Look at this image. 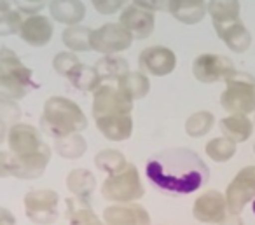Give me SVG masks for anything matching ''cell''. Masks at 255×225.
<instances>
[{
    "label": "cell",
    "instance_id": "1",
    "mask_svg": "<svg viewBox=\"0 0 255 225\" xmlns=\"http://www.w3.org/2000/svg\"><path fill=\"white\" fill-rule=\"evenodd\" d=\"M145 175L161 192L185 196L208 183L210 168L194 150L173 147L150 155L145 164Z\"/></svg>",
    "mask_w": 255,
    "mask_h": 225
},
{
    "label": "cell",
    "instance_id": "2",
    "mask_svg": "<svg viewBox=\"0 0 255 225\" xmlns=\"http://www.w3.org/2000/svg\"><path fill=\"white\" fill-rule=\"evenodd\" d=\"M40 127L51 138L68 136L74 133H82L88 127V117L75 102L65 96H51L44 103Z\"/></svg>",
    "mask_w": 255,
    "mask_h": 225
},
{
    "label": "cell",
    "instance_id": "3",
    "mask_svg": "<svg viewBox=\"0 0 255 225\" xmlns=\"http://www.w3.org/2000/svg\"><path fill=\"white\" fill-rule=\"evenodd\" d=\"M35 88L33 75L19 56L9 47H0V96L9 100H21Z\"/></svg>",
    "mask_w": 255,
    "mask_h": 225
},
{
    "label": "cell",
    "instance_id": "4",
    "mask_svg": "<svg viewBox=\"0 0 255 225\" xmlns=\"http://www.w3.org/2000/svg\"><path fill=\"white\" fill-rule=\"evenodd\" d=\"M220 95V105L226 112L248 115L255 112V77L247 72H234Z\"/></svg>",
    "mask_w": 255,
    "mask_h": 225
},
{
    "label": "cell",
    "instance_id": "5",
    "mask_svg": "<svg viewBox=\"0 0 255 225\" xmlns=\"http://www.w3.org/2000/svg\"><path fill=\"white\" fill-rule=\"evenodd\" d=\"M143 194H145V189H143L140 173L131 162H128L123 171L109 175L103 180L102 197L116 204L136 203L138 199H142Z\"/></svg>",
    "mask_w": 255,
    "mask_h": 225
},
{
    "label": "cell",
    "instance_id": "6",
    "mask_svg": "<svg viewBox=\"0 0 255 225\" xmlns=\"http://www.w3.org/2000/svg\"><path fill=\"white\" fill-rule=\"evenodd\" d=\"M25 215L35 225H53L60 218V194L51 189L30 190L23 197Z\"/></svg>",
    "mask_w": 255,
    "mask_h": 225
},
{
    "label": "cell",
    "instance_id": "7",
    "mask_svg": "<svg viewBox=\"0 0 255 225\" xmlns=\"http://www.w3.org/2000/svg\"><path fill=\"white\" fill-rule=\"evenodd\" d=\"M133 102L123 95L117 84L102 82L93 91V107L91 113L95 119L105 115H131Z\"/></svg>",
    "mask_w": 255,
    "mask_h": 225
},
{
    "label": "cell",
    "instance_id": "8",
    "mask_svg": "<svg viewBox=\"0 0 255 225\" xmlns=\"http://www.w3.org/2000/svg\"><path fill=\"white\" fill-rule=\"evenodd\" d=\"M224 197L227 203V213L238 217L245 206L255 199V166L240 169L233 182L227 185Z\"/></svg>",
    "mask_w": 255,
    "mask_h": 225
},
{
    "label": "cell",
    "instance_id": "9",
    "mask_svg": "<svg viewBox=\"0 0 255 225\" xmlns=\"http://www.w3.org/2000/svg\"><path fill=\"white\" fill-rule=\"evenodd\" d=\"M133 37L119 23H105L91 33V51L103 54H119L129 49Z\"/></svg>",
    "mask_w": 255,
    "mask_h": 225
},
{
    "label": "cell",
    "instance_id": "10",
    "mask_svg": "<svg viewBox=\"0 0 255 225\" xmlns=\"http://www.w3.org/2000/svg\"><path fill=\"white\" fill-rule=\"evenodd\" d=\"M234 72H236L234 63L227 56H224V54L205 53L199 54L192 61V74H194L196 81L203 82V84L227 81Z\"/></svg>",
    "mask_w": 255,
    "mask_h": 225
},
{
    "label": "cell",
    "instance_id": "11",
    "mask_svg": "<svg viewBox=\"0 0 255 225\" xmlns=\"http://www.w3.org/2000/svg\"><path fill=\"white\" fill-rule=\"evenodd\" d=\"M53 157V150L44 143L37 152L28 155H11V176L18 180H37L46 173Z\"/></svg>",
    "mask_w": 255,
    "mask_h": 225
},
{
    "label": "cell",
    "instance_id": "12",
    "mask_svg": "<svg viewBox=\"0 0 255 225\" xmlns=\"http://www.w3.org/2000/svg\"><path fill=\"white\" fill-rule=\"evenodd\" d=\"M140 72L154 77H166L177 68V54L166 46L145 47L138 54Z\"/></svg>",
    "mask_w": 255,
    "mask_h": 225
},
{
    "label": "cell",
    "instance_id": "13",
    "mask_svg": "<svg viewBox=\"0 0 255 225\" xmlns=\"http://www.w3.org/2000/svg\"><path fill=\"white\" fill-rule=\"evenodd\" d=\"M192 215L201 224H208V225L224 224V220L229 217L224 194L219 192V190H206V192H203L194 201Z\"/></svg>",
    "mask_w": 255,
    "mask_h": 225
},
{
    "label": "cell",
    "instance_id": "14",
    "mask_svg": "<svg viewBox=\"0 0 255 225\" xmlns=\"http://www.w3.org/2000/svg\"><path fill=\"white\" fill-rule=\"evenodd\" d=\"M5 143H7L11 155H28L39 150L44 145V140L35 126L26 122H16L7 129Z\"/></svg>",
    "mask_w": 255,
    "mask_h": 225
},
{
    "label": "cell",
    "instance_id": "15",
    "mask_svg": "<svg viewBox=\"0 0 255 225\" xmlns=\"http://www.w3.org/2000/svg\"><path fill=\"white\" fill-rule=\"evenodd\" d=\"M119 25L126 30L133 39H149L156 26V16L152 11L140 7L136 4H129L123 9L119 16Z\"/></svg>",
    "mask_w": 255,
    "mask_h": 225
},
{
    "label": "cell",
    "instance_id": "16",
    "mask_svg": "<svg viewBox=\"0 0 255 225\" xmlns=\"http://www.w3.org/2000/svg\"><path fill=\"white\" fill-rule=\"evenodd\" d=\"M103 222L107 225H150V215L142 204H112L103 210Z\"/></svg>",
    "mask_w": 255,
    "mask_h": 225
},
{
    "label": "cell",
    "instance_id": "17",
    "mask_svg": "<svg viewBox=\"0 0 255 225\" xmlns=\"http://www.w3.org/2000/svg\"><path fill=\"white\" fill-rule=\"evenodd\" d=\"M54 33V26L47 16L33 14L23 19L19 37L25 44L32 47H44L51 42Z\"/></svg>",
    "mask_w": 255,
    "mask_h": 225
},
{
    "label": "cell",
    "instance_id": "18",
    "mask_svg": "<svg viewBox=\"0 0 255 225\" xmlns=\"http://www.w3.org/2000/svg\"><path fill=\"white\" fill-rule=\"evenodd\" d=\"M96 129L110 141H124L133 134L131 115H105L95 119Z\"/></svg>",
    "mask_w": 255,
    "mask_h": 225
},
{
    "label": "cell",
    "instance_id": "19",
    "mask_svg": "<svg viewBox=\"0 0 255 225\" xmlns=\"http://www.w3.org/2000/svg\"><path fill=\"white\" fill-rule=\"evenodd\" d=\"M215 33L233 53H238V54L245 53L252 44V35L247 30V26L241 23V19L231 21L222 26H217Z\"/></svg>",
    "mask_w": 255,
    "mask_h": 225
},
{
    "label": "cell",
    "instance_id": "20",
    "mask_svg": "<svg viewBox=\"0 0 255 225\" xmlns=\"http://www.w3.org/2000/svg\"><path fill=\"white\" fill-rule=\"evenodd\" d=\"M177 21L184 25H198L206 16L205 0H170L168 11Z\"/></svg>",
    "mask_w": 255,
    "mask_h": 225
},
{
    "label": "cell",
    "instance_id": "21",
    "mask_svg": "<svg viewBox=\"0 0 255 225\" xmlns=\"http://www.w3.org/2000/svg\"><path fill=\"white\" fill-rule=\"evenodd\" d=\"M49 14L61 25L74 26L84 19L86 5L82 0H51Z\"/></svg>",
    "mask_w": 255,
    "mask_h": 225
},
{
    "label": "cell",
    "instance_id": "22",
    "mask_svg": "<svg viewBox=\"0 0 255 225\" xmlns=\"http://www.w3.org/2000/svg\"><path fill=\"white\" fill-rule=\"evenodd\" d=\"M67 189L75 199L89 201L96 190V176L86 168H75L67 175Z\"/></svg>",
    "mask_w": 255,
    "mask_h": 225
},
{
    "label": "cell",
    "instance_id": "23",
    "mask_svg": "<svg viewBox=\"0 0 255 225\" xmlns=\"http://www.w3.org/2000/svg\"><path fill=\"white\" fill-rule=\"evenodd\" d=\"M206 12L212 18L213 28L227 25L231 21H238L241 14L240 0H208Z\"/></svg>",
    "mask_w": 255,
    "mask_h": 225
},
{
    "label": "cell",
    "instance_id": "24",
    "mask_svg": "<svg viewBox=\"0 0 255 225\" xmlns=\"http://www.w3.org/2000/svg\"><path fill=\"white\" fill-rule=\"evenodd\" d=\"M220 131L226 138H229L234 143H243L254 133V122L248 119V115H236V113H231V115L224 117L220 120Z\"/></svg>",
    "mask_w": 255,
    "mask_h": 225
},
{
    "label": "cell",
    "instance_id": "25",
    "mask_svg": "<svg viewBox=\"0 0 255 225\" xmlns=\"http://www.w3.org/2000/svg\"><path fill=\"white\" fill-rule=\"evenodd\" d=\"M117 88L123 91L124 96L135 102V100H142L149 95L150 91V81H149V75L142 74V72H133L129 70L126 75L117 81Z\"/></svg>",
    "mask_w": 255,
    "mask_h": 225
},
{
    "label": "cell",
    "instance_id": "26",
    "mask_svg": "<svg viewBox=\"0 0 255 225\" xmlns=\"http://www.w3.org/2000/svg\"><path fill=\"white\" fill-rule=\"evenodd\" d=\"M95 68L102 77V82H117L129 72V63L117 54H107L96 61Z\"/></svg>",
    "mask_w": 255,
    "mask_h": 225
},
{
    "label": "cell",
    "instance_id": "27",
    "mask_svg": "<svg viewBox=\"0 0 255 225\" xmlns=\"http://www.w3.org/2000/svg\"><path fill=\"white\" fill-rule=\"evenodd\" d=\"M67 79L70 81V84L75 89L84 93H93L100 84H102V77L96 72L95 67H89V65L79 63L70 74L67 75Z\"/></svg>",
    "mask_w": 255,
    "mask_h": 225
},
{
    "label": "cell",
    "instance_id": "28",
    "mask_svg": "<svg viewBox=\"0 0 255 225\" xmlns=\"http://www.w3.org/2000/svg\"><path fill=\"white\" fill-rule=\"evenodd\" d=\"M54 152L60 157L75 161V159H81L88 152V141L81 133L68 134V136L54 140Z\"/></svg>",
    "mask_w": 255,
    "mask_h": 225
},
{
    "label": "cell",
    "instance_id": "29",
    "mask_svg": "<svg viewBox=\"0 0 255 225\" xmlns=\"http://www.w3.org/2000/svg\"><path fill=\"white\" fill-rule=\"evenodd\" d=\"M91 33L93 30L88 26H67L61 33V40L72 53H88L91 51Z\"/></svg>",
    "mask_w": 255,
    "mask_h": 225
},
{
    "label": "cell",
    "instance_id": "30",
    "mask_svg": "<svg viewBox=\"0 0 255 225\" xmlns=\"http://www.w3.org/2000/svg\"><path fill=\"white\" fill-rule=\"evenodd\" d=\"M67 218L70 225H103L100 217L88 206V201L67 199Z\"/></svg>",
    "mask_w": 255,
    "mask_h": 225
},
{
    "label": "cell",
    "instance_id": "31",
    "mask_svg": "<svg viewBox=\"0 0 255 225\" xmlns=\"http://www.w3.org/2000/svg\"><path fill=\"white\" fill-rule=\"evenodd\" d=\"M95 166L102 173L107 175H116V173L123 171L128 166V161L124 154L116 148H103L95 155Z\"/></svg>",
    "mask_w": 255,
    "mask_h": 225
},
{
    "label": "cell",
    "instance_id": "32",
    "mask_svg": "<svg viewBox=\"0 0 255 225\" xmlns=\"http://www.w3.org/2000/svg\"><path fill=\"white\" fill-rule=\"evenodd\" d=\"M213 124H215V115L208 110H199L185 120V133L191 138H201L212 131Z\"/></svg>",
    "mask_w": 255,
    "mask_h": 225
},
{
    "label": "cell",
    "instance_id": "33",
    "mask_svg": "<svg viewBox=\"0 0 255 225\" xmlns=\"http://www.w3.org/2000/svg\"><path fill=\"white\" fill-rule=\"evenodd\" d=\"M205 152L212 161L227 162L236 154V143L231 141L229 138H226V136H219V138H213V140H210L208 143H206Z\"/></svg>",
    "mask_w": 255,
    "mask_h": 225
},
{
    "label": "cell",
    "instance_id": "34",
    "mask_svg": "<svg viewBox=\"0 0 255 225\" xmlns=\"http://www.w3.org/2000/svg\"><path fill=\"white\" fill-rule=\"evenodd\" d=\"M23 23V14L18 9L0 11V37H9L19 33Z\"/></svg>",
    "mask_w": 255,
    "mask_h": 225
},
{
    "label": "cell",
    "instance_id": "35",
    "mask_svg": "<svg viewBox=\"0 0 255 225\" xmlns=\"http://www.w3.org/2000/svg\"><path fill=\"white\" fill-rule=\"evenodd\" d=\"M19 119H21V109H19L18 103L14 100L0 96V122L11 127L12 124L19 122Z\"/></svg>",
    "mask_w": 255,
    "mask_h": 225
},
{
    "label": "cell",
    "instance_id": "36",
    "mask_svg": "<svg viewBox=\"0 0 255 225\" xmlns=\"http://www.w3.org/2000/svg\"><path fill=\"white\" fill-rule=\"evenodd\" d=\"M79 63H81V61H79V58L75 53H72V51H61V53H58L56 56H54L53 68L58 75L67 77V75L70 74V72L74 70Z\"/></svg>",
    "mask_w": 255,
    "mask_h": 225
},
{
    "label": "cell",
    "instance_id": "37",
    "mask_svg": "<svg viewBox=\"0 0 255 225\" xmlns=\"http://www.w3.org/2000/svg\"><path fill=\"white\" fill-rule=\"evenodd\" d=\"M126 2L128 0H91V4L96 9V12L103 16L116 14L117 11H121L124 7Z\"/></svg>",
    "mask_w": 255,
    "mask_h": 225
},
{
    "label": "cell",
    "instance_id": "38",
    "mask_svg": "<svg viewBox=\"0 0 255 225\" xmlns=\"http://www.w3.org/2000/svg\"><path fill=\"white\" fill-rule=\"evenodd\" d=\"M168 2L170 0H133V4L147 9V11H168Z\"/></svg>",
    "mask_w": 255,
    "mask_h": 225
},
{
    "label": "cell",
    "instance_id": "39",
    "mask_svg": "<svg viewBox=\"0 0 255 225\" xmlns=\"http://www.w3.org/2000/svg\"><path fill=\"white\" fill-rule=\"evenodd\" d=\"M11 176V154L0 150V178Z\"/></svg>",
    "mask_w": 255,
    "mask_h": 225
},
{
    "label": "cell",
    "instance_id": "40",
    "mask_svg": "<svg viewBox=\"0 0 255 225\" xmlns=\"http://www.w3.org/2000/svg\"><path fill=\"white\" fill-rule=\"evenodd\" d=\"M0 225H16V217L4 206H0Z\"/></svg>",
    "mask_w": 255,
    "mask_h": 225
},
{
    "label": "cell",
    "instance_id": "41",
    "mask_svg": "<svg viewBox=\"0 0 255 225\" xmlns=\"http://www.w3.org/2000/svg\"><path fill=\"white\" fill-rule=\"evenodd\" d=\"M7 126H4V124L0 122V143H4L5 141V136H7Z\"/></svg>",
    "mask_w": 255,
    "mask_h": 225
},
{
    "label": "cell",
    "instance_id": "42",
    "mask_svg": "<svg viewBox=\"0 0 255 225\" xmlns=\"http://www.w3.org/2000/svg\"><path fill=\"white\" fill-rule=\"evenodd\" d=\"M46 0H19L18 4H32V5H46Z\"/></svg>",
    "mask_w": 255,
    "mask_h": 225
},
{
    "label": "cell",
    "instance_id": "43",
    "mask_svg": "<svg viewBox=\"0 0 255 225\" xmlns=\"http://www.w3.org/2000/svg\"><path fill=\"white\" fill-rule=\"evenodd\" d=\"M7 9H12L11 0H0V11H7Z\"/></svg>",
    "mask_w": 255,
    "mask_h": 225
},
{
    "label": "cell",
    "instance_id": "44",
    "mask_svg": "<svg viewBox=\"0 0 255 225\" xmlns=\"http://www.w3.org/2000/svg\"><path fill=\"white\" fill-rule=\"evenodd\" d=\"M252 210H254V215H255V199L252 201Z\"/></svg>",
    "mask_w": 255,
    "mask_h": 225
},
{
    "label": "cell",
    "instance_id": "45",
    "mask_svg": "<svg viewBox=\"0 0 255 225\" xmlns=\"http://www.w3.org/2000/svg\"><path fill=\"white\" fill-rule=\"evenodd\" d=\"M254 154H255V143H254Z\"/></svg>",
    "mask_w": 255,
    "mask_h": 225
}]
</instances>
